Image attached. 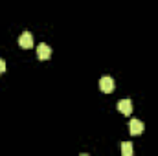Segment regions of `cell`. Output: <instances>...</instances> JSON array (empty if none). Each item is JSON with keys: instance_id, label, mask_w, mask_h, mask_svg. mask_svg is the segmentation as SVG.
Instances as JSON below:
<instances>
[{"instance_id": "cell-1", "label": "cell", "mask_w": 158, "mask_h": 156, "mask_svg": "<svg viewBox=\"0 0 158 156\" xmlns=\"http://www.w3.org/2000/svg\"><path fill=\"white\" fill-rule=\"evenodd\" d=\"M99 88H101L105 94H110V92L114 90V79L109 77V76L101 77V79H99Z\"/></svg>"}, {"instance_id": "cell-2", "label": "cell", "mask_w": 158, "mask_h": 156, "mask_svg": "<svg viewBox=\"0 0 158 156\" xmlns=\"http://www.w3.org/2000/svg\"><path fill=\"white\" fill-rule=\"evenodd\" d=\"M19 44H20V48L30 50V48L33 46V37H31V33H30V31H24V33L19 37Z\"/></svg>"}, {"instance_id": "cell-3", "label": "cell", "mask_w": 158, "mask_h": 156, "mask_svg": "<svg viewBox=\"0 0 158 156\" xmlns=\"http://www.w3.org/2000/svg\"><path fill=\"white\" fill-rule=\"evenodd\" d=\"M37 57H39L40 61H46V59H50L52 57V48L48 46V44H39L37 46Z\"/></svg>"}, {"instance_id": "cell-4", "label": "cell", "mask_w": 158, "mask_h": 156, "mask_svg": "<svg viewBox=\"0 0 158 156\" xmlns=\"http://www.w3.org/2000/svg\"><path fill=\"white\" fill-rule=\"evenodd\" d=\"M129 130H131V134L132 136H138V134H142L143 132V123L140 121V119H131V123H129Z\"/></svg>"}, {"instance_id": "cell-5", "label": "cell", "mask_w": 158, "mask_h": 156, "mask_svg": "<svg viewBox=\"0 0 158 156\" xmlns=\"http://www.w3.org/2000/svg\"><path fill=\"white\" fill-rule=\"evenodd\" d=\"M118 110L123 116H129V114L132 112V103H131V99H121L118 103Z\"/></svg>"}, {"instance_id": "cell-6", "label": "cell", "mask_w": 158, "mask_h": 156, "mask_svg": "<svg viewBox=\"0 0 158 156\" xmlns=\"http://www.w3.org/2000/svg\"><path fill=\"white\" fill-rule=\"evenodd\" d=\"M121 154L123 156H132V143L131 142H125L121 145Z\"/></svg>"}, {"instance_id": "cell-7", "label": "cell", "mask_w": 158, "mask_h": 156, "mask_svg": "<svg viewBox=\"0 0 158 156\" xmlns=\"http://www.w3.org/2000/svg\"><path fill=\"white\" fill-rule=\"evenodd\" d=\"M4 72H6V61L0 59V74H4Z\"/></svg>"}]
</instances>
